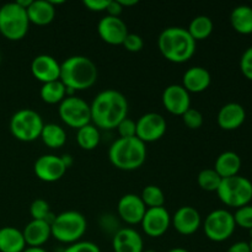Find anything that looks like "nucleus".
I'll return each instance as SVG.
<instances>
[{"label":"nucleus","mask_w":252,"mask_h":252,"mask_svg":"<svg viewBox=\"0 0 252 252\" xmlns=\"http://www.w3.org/2000/svg\"><path fill=\"white\" fill-rule=\"evenodd\" d=\"M91 123L98 129H115L128 117V101L122 93L107 89L94 97L90 103Z\"/></svg>","instance_id":"nucleus-1"},{"label":"nucleus","mask_w":252,"mask_h":252,"mask_svg":"<svg viewBox=\"0 0 252 252\" xmlns=\"http://www.w3.org/2000/svg\"><path fill=\"white\" fill-rule=\"evenodd\" d=\"M158 47L165 59L181 64L194 56L197 44L187 29L172 26L162 30L158 38Z\"/></svg>","instance_id":"nucleus-2"},{"label":"nucleus","mask_w":252,"mask_h":252,"mask_svg":"<svg viewBox=\"0 0 252 252\" xmlns=\"http://www.w3.org/2000/svg\"><path fill=\"white\" fill-rule=\"evenodd\" d=\"M97 66L93 59L85 56H71L61 63L59 80L68 91L88 90L97 80Z\"/></svg>","instance_id":"nucleus-3"},{"label":"nucleus","mask_w":252,"mask_h":252,"mask_svg":"<svg viewBox=\"0 0 252 252\" xmlns=\"http://www.w3.org/2000/svg\"><path fill=\"white\" fill-rule=\"evenodd\" d=\"M108 159L118 170L134 171L147 159V144L137 137L118 138L108 149Z\"/></svg>","instance_id":"nucleus-4"},{"label":"nucleus","mask_w":252,"mask_h":252,"mask_svg":"<svg viewBox=\"0 0 252 252\" xmlns=\"http://www.w3.org/2000/svg\"><path fill=\"white\" fill-rule=\"evenodd\" d=\"M88 229L85 217L76 211H66L54 217L51 223L52 236L59 243L71 244L81 240Z\"/></svg>","instance_id":"nucleus-5"},{"label":"nucleus","mask_w":252,"mask_h":252,"mask_svg":"<svg viewBox=\"0 0 252 252\" xmlns=\"http://www.w3.org/2000/svg\"><path fill=\"white\" fill-rule=\"evenodd\" d=\"M30 20L26 9L16 1L6 2L0 7V33L9 41H20L27 34Z\"/></svg>","instance_id":"nucleus-6"},{"label":"nucleus","mask_w":252,"mask_h":252,"mask_svg":"<svg viewBox=\"0 0 252 252\" xmlns=\"http://www.w3.org/2000/svg\"><path fill=\"white\" fill-rule=\"evenodd\" d=\"M44 123L41 115L32 108H21L10 118L9 128L12 137L24 143L38 139Z\"/></svg>","instance_id":"nucleus-7"},{"label":"nucleus","mask_w":252,"mask_h":252,"mask_svg":"<svg viewBox=\"0 0 252 252\" xmlns=\"http://www.w3.org/2000/svg\"><path fill=\"white\" fill-rule=\"evenodd\" d=\"M217 194L221 203L238 209L252 201V182L241 175L226 177L221 180Z\"/></svg>","instance_id":"nucleus-8"},{"label":"nucleus","mask_w":252,"mask_h":252,"mask_svg":"<svg viewBox=\"0 0 252 252\" xmlns=\"http://www.w3.org/2000/svg\"><path fill=\"white\" fill-rule=\"evenodd\" d=\"M204 234L214 243H223L231 238L236 229L235 220L231 212L228 209H216L211 212L204 219Z\"/></svg>","instance_id":"nucleus-9"},{"label":"nucleus","mask_w":252,"mask_h":252,"mask_svg":"<svg viewBox=\"0 0 252 252\" xmlns=\"http://www.w3.org/2000/svg\"><path fill=\"white\" fill-rule=\"evenodd\" d=\"M58 113L61 120L66 126L75 128V129H79V128L91 123L90 103H88L79 96H66L59 103Z\"/></svg>","instance_id":"nucleus-10"},{"label":"nucleus","mask_w":252,"mask_h":252,"mask_svg":"<svg viewBox=\"0 0 252 252\" xmlns=\"http://www.w3.org/2000/svg\"><path fill=\"white\" fill-rule=\"evenodd\" d=\"M135 125H137L135 137L145 144L161 139L167 129V123L164 116L157 112H148L140 116Z\"/></svg>","instance_id":"nucleus-11"},{"label":"nucleus","mask_w":252,"mask_h":252,"mask_svg":"<svg viewBox=\"0 0 252 252\" xmlns=\"http://www.w3.org/2000/svg\"><path fill=\"white\" fill-rule=\"evenodd\" d=\"M66 165L62 157L53 154H44L34 161L33 171L38 180L43 182H57L65 175Z\"/></svg>","instance_id":"nucleus-12"},{"label":"nucleus","mask_w":252,"mask_h":252,"mask_svg":"<svg viewBox=\"0 0 252 252\" xmlns=\"http://www.w3.org/2000/svg\"><path fill=\"white\" fill-rule=\"evenodd\" d=\"M143 231L150 238H160L169 230L171 225V216L165 207L147 208L140 221Z\"/></svg>","instance_id":"nucleus-13"},{"label":"nucleus","mask_w":252,"mask_h":252,"mask_svg":"<svg viewBox=\"0 0 252 252\" xmlns=\"http://www.w3.org/2000/svg\"><path fill=\"white\" fill-rule=\"evenodd\" d=\"M97 33L100 38L107 44L120 46L123 43L129 32H128L127 25L121 17L106 15L98 21Z\"/></svg>","instance_id":"nucleus-14"},{"label":"nucleus","mask_w":252,"mask_h":252,"mask_svg":"<svg viewBox=\"0 0 252 252\" xmlns=\"http://www.w3.org/2000/svg\"><path fill=\"white\" fill-rule=\"evenodd\" d=\"M161 100L165 110L175 116H182L189 108H191L189 93L179 84L166 86L162 91Z\"/></svg>","instance_id":"nucleus-15"},{"label":"nucleus","mask_w":252,"mask_h":252,"mask_svg":"<svg viewBox=\"0 0 252 252\" xmlns=\"http://www.w3.org/2000/svg\"><path fill=\"white\" fill-rule=\"evenodd\" d=\"M145 212H147V207L138 194H125L121 197L117 203L118 217L129 225L140 224Z\"/></svg>","instance_id":"nucleus-16"},{"label":"nucleus","mask_w":252,"mask_h":252,"mask_svg":"<svg viewBox=\"0 0 252 252\" xmlns=\"http://www.w3.org/2000/svg\"><path fill=\"white\" fill-rule=\"evenodd\" d=\"M31 73L36 80L42 84L59 80L61 78V63L54 57L48 54L36 56L31 62Z\"/></svg>","instance_id":"nucleus-17"},{"label":"nucleus","mask_w":252,"mask_h":252,"mask_svg":"<svg viewBox=\"0 0 252 252\" xmlns=\"http://www.w3.org/2000/svg\"><path fill=\"white\" fill-rule=\"evenodd\" d=\"M171 224L181 235H192L201 226V214L193 207L182 206L171 217Z\"/></svg>","instance_id":"nucleus-18"},{"label":"nucleus","mask_w":252,"mask_h":252,"mask_svg":"<svg viewBox=\"0 0 252 252\" xmlns=\"http://www.w3.org/2000/svg\"><path fill=\"white\" fill-rule=\"evenodd\" d=\"M246 120V111L238 102H228L221 106L217 116L218 126L224 130H235L244 125Z\"/></svg>","instance_id":"nucleus-19"},{"label":"nucleus","mask_w":252,"mask_h":252,"mask_svg":"<svg viewBox=\"0 0 252 252\" xmlns=\"http://www.w3.org/2000/svg\"><path fill=\"white\" fill-rule=\"evenodd\" d=\"M112 248L115 252H143V238L135 229L121 228L113 234Z\"/></svg>","instance_id":"nucleus-20"},{"label":"nucleus","mask_w":252,"mask_h":252,"mask_svg":"<svg viewBox=\"0 0 252 252\" xmlns=\"http://www.w3.org/2000/svg\"><path fill=\"white\" fill-rule=\"evenodd\" d=\"M212 83V76L204 66H191L182 76V86L189 94H199L206 91Z\"/></svg>","instance_id":"nucleus-21"},{"label":"nucleus","mask_w":252,"mask_h":252,"mask_svg":"<svg viewBox=\"0 0 252 252\" xmlns=\"http://www.w3.org/2000/svg\"><path fill=\"white\" fill-rule=\"evenodd\" d=\"M26 246L30 248H42L51 239V224L46 220L32 219L22 230Z\"/></svg>","instance_id":"nucleus-22"},{"label":"nucleus","mask_w":252,"mask_h":252,"mask_svg":"<svg viewBox=\"0 0 252 252\" xmlns=\"http://www.w3.org/2000/svg\"><path fill=\"white\" fill-rule=\"evenodd\" d=\"M30 24L47 26L56 17V6L49 0H32L26 9Z\"/></svg>","instance_id":"nucleus-23"},{"label":"nucleus","mask_w":252,"mask_h":252,"mask_svg":"<svg viewBox=\"0 0 252 252\" xmlns=\"http://www.w3.org/2000/svg\"><path fill=\"white\" fill-rule=\"evenodd\" d=\"M214 170L219 174L221 179L236 176L241 169V158L238 153L226 150L218 155L214 162Z\"/></svg>","instance_id":"nucleus-24"},{"label":"nucleus","mask_w":252,"mask_h":252,"mask_svg":"<svg viewBox=\"0 0 252 252\" xmlns=\"http://www.w3.org/2000/svg\"><path fill=\"white\" fill-rule=\"evenodd\" d=\"M26 248L21 230L15 226L0 228V252H22Z\"/></svg>","instance_id":"nucleus-25"},{"label":"nucleus","mask_w":252,"mask_h":252,"mask_svg":"<svg viewBox=\"0 0 252 252\" xmlns=\"http://www.w3.org/2000/svg\"><path fill=\"white\" fill-rule=\"evenodd\" d=\"M230 24L238 33H252V7L249 5H238L231 10Z\"/></svg>","instance_id":"nucleus-26"},{"label":"nucleus","mask_w":252,"mask_h":252,"mask_svg":"<svg viewBox=\"0 0 252 252\" xmlns=\"http://www.w3.org/2000/svg\"><path fill=\"white\" fill-rule=\"evenodd\" d=\"M39 138L46 147L51 148V149H58L65 144L66 132L63 127L57 123H47L42 128Z\"/></svg>","instance_id":"nucleus-27"},{"label":"nucleus","mask_w":252,"mask_h":252,"mask_svg":"<svg viewBox=\"0 0 252 252\" xmlns=\"http://www.w3.org/2000/svg\"><path fill=\"white\" fill-rule=\"evenodd\" d=\"M39 96L43 102L48 103V105H57L68 96V93H66L65 85L61 80H56L42 84Z\"/></svg>","instance_id":"nucleus-28"},{"label":"nucleus","mask_w":252,"mask_h":252,"mask_svg":"<svg viewBox=\"0 0 252 252\" xmlns=\"http://www.w3.org/2000/svg\"><path fill=\"white\" fill-rule=\"evenodd\" d=\"M214 30L213 20L206 15H198V16L193 17L189 22L187 31L191 34L192 38L194 41H203V39L208 38L212 34Z\"/></svg>","instance_id":"nucleus-29"},{"label":"nucleus","mask_w":252,"mask_h":252,"mask_svg":"<svg viewBox=\"0 0 252 252\" xmlns=\"http://www.w3.org/2000/svg\"><path fill=\"white\" fill-rule=\"evenodd\" d=\"M100 130L93 123H89V125L79 128L76 132V142H78L79 147L88 152L96 149L100 144Z\"/></svg>","instance_id":"nucleus-30"},{"label":"nucleus","mask_w":252,"mask_h":252,"mask_svg":"<svg viewBox=\"0 0 252 252\" xmlns=\"http://www.w3.org/2000/svg\"><path fill=\"white\" fill-rule=\"evenodd\" d=\"M140 198L147 208H159V207H164L165 204L164 191L155 185H149V186L144 187L142 194H140Z\"/></svg>","instance_id":"nucleus-31"},{"label":"nucleus","mask_w":252,"mask_h":252,"mask_svg":"<svg viewBox=\"0 0 252 252\" xmlns=\"http://www.w3.org/2000/svg\"><path fill=\"white\" fill-rule=\"evenodd\" d=\"M221 180L223 179L219 176V174L214 169L201 170L198 176H197L198 186L207 192H217V189L220 186Z\"/></svg>","instance_id":"nucleus-32"},{"label":"nucleus","mask_w":252,"mask_h":252,"mask_svg":"<svg viewBox=\"0 0 252 252\" xmlns=\"http://www.w3.org/2000/svg\"><path fill=\"white\" fill-rule=\"evenodd\" d=\"M30 214L34 220H46L49 224L53 221L54 216L51 212L49 203L43 198H37L30 206Z\"/></svg>","instance_id":"nucleus-33"},{"label":"nucleus","mask_w":252,"mask_h":252,"mask_svg":"<svg viewBox=\"0 0 252 252\" xmlns=\"http://www.w3.org/2000/svg\"><path fill=\"white\" fill-rule=\"evenodd\" d=\"M234 220H235L236 226L251 230L252 229V204H246V206L240 207L235 211Z\"/></svg>","instance_id":"nucleus-34"},{"label":"nucleus","mask_w":252,"mask_h":252,"mask_svg":"<svg viewBox=\"0 0 252 252\" xmlns=\"http://www.w3.org/2000/svg\"><path fill=\"white\" fill-rule=\"evenodd\" d=\"M181 117L185 126H186L187 128H189V129H199V128L203 126V115H202L201 111H198L197 108H189Z\"/></svg>","instance_id":"nucleus-35"},{"label":"nucleus","mask_w":252,"mask_h":252,"mask_svg":"<svg viewBox=\"0 0 252 252\" xmlns=\"http://www.w3.org/2000/svg\"><path fill=\"white\" fill-rule=\"evenodd\" d=\"M122 46L125 47L126 51L132 52V53H137L140 52L144 47V41H143L142 36L137 33H128L126 39L123 41Z\"/></svg>","instance_id":"nucleus-36"},{"label":"nucleus","mask_w":252,"mask_h":252,"mask_svg":"<svg viewBox=\"0 0 252 252\" xmlns=\"http://www.w3.org/2000/svg\"><path fill=\"white\" fill-rule=\"evenodd\" d=\"M118 134L120 138H132L135 137L137 134V125H135V121L130 120V118H125L120 125L117 126Z\"/></svg>","instance_id":"nucleus-37"},{"label":"nucleus","mask_w":252,"mask_h":252,"mask_svg":"<svg viewBox=\"0 0 252 252\" xmlns=\"http://www.w3.org/2000/svg\"><path fill=\"white\" fill-rule=\"evenodd\" d=\"M240 69L244 76L252 81V46L244 51L240 58Z\"/></svg>","instance_id":"nucleus-38"},{"label":"nucleus","mask_w":252,"mask_h":252,"mask_svg":"<svg viewBox=\"0 0 252 252\" xmlns=\"http://www.w3.org/2000/svg\"><path fill=\"white\" fill-rule=\"evenodd\" d=\"M63 252H101V250L95 243L80 240L69 245L68 248L64 249Z\"/></svg>","instance_id":"nucleus-39"},{"label":"nucleus","mask_w":252,"mask_h":252,"mask_svg":"<svg viewBox=\"0 0 252 252\" xmlns=\"http://www.w3.org/2000/svg\"><path fill=\"white\" fill-rule=\"evenodd\" d=\"M110 0H84L83 4L86 9H89L90 11H106L107 9V5Z\"/></svg>","instance_id":"nucleus-40"},{"label":"nucleus","mask_w":252,"mask_h":252,"mask_svg":"<svg viewBox=\"0 0 252 252\" xmlns=\"http://www.w3.org/2000/svg\"><path fill=\"white\" fill-rule=\"evenodd\" d=\"M106 11H107V15H110V16L120 17L121 12L123 11V7H122V5L120 4V1H118V0H110V1H108Z\"/></svg>","instance_id":"nucleus-41"},{"label":"nucleus","mask_w":252,"mask_h":252,"mask_svg":"<svg viewBox=\"0 0 252 252\" xmlns=\"http://www.w3.org/2000/svg\"><path fill=\"white\" fill-rule=\"evenodd\" d=\"M226 252H251L250 245L248 241H236L230 248L226 250Z\"/></svg>","instance_id":"nucleus-42"},{"label":"nucleus","mask_w":252,"mask_h":252,"mask_svg":"<svg viewBox=\"0 0 252 252\" xmlns=\"http://www.w3.org/2000/svg\"><path fill=\"white\" fill-rule=\"evenodd\" d=\"M108 217H110V214H107V216H103L102 219H101V226H102V228L105 225H108V224H110V221H108ZM111 220H113V217H112V219H111ZM113 225H115V226H111V230H112L113 233H116V231L120 230V229H121V228H118L117 221L113 220Z\"/></svg>","instance_id":"nucleus-43"},{"label":"nucleus","mask_w":252,"mask_h":252,"mask_svg":"<svg viewBox=\"0 0 252 252\" xmlns=\"http://www.w3.org/2000/svg\"><path fill=\"white\" fill-rule=\"evenodd\" d=\"M118 1H120V4L122 5L123 9H125V7L134 6V5L138 4L137 0H118Z\"/></svg>","instance_id":"nucleus-44"},{"label":"nucleus","mask_w":252,"mask_h":252,"mask_svg":"<svg viewBox=\"0 0 252 252\" xmlns=\"http://www.w3.org/2000/svg\"><path fill=\"white\" fill-rule=\"evenodd\" d=\"M22 252H47V251L44 250L43 248H30V246H27V248Z\"/></svg>","instance_id":"nucleus-45"},{"label":"nucleus","mask_w":252,"mask_h":252,"mask_svg":"<svg viewBox=\"0 0 252 252\" xmlns=\"http://www.w3.org/2000/svg\"><path fill=\"white\" fill-rule=\"evenodd\" d=\"M167 252H189L186 250V249H184V248H174V249H171V250H169Z\"/></svg>","instance_id":"nucleus-46"},{"label":"nucleus","mask_w":252,"mask_h":252,"mask_svg":"<svg viewBox=\"0 0 252 252\" xmlns=\"http://www.w3.org/2000/svg\"><path fill=\"white\" fill-rule=\"evenodd\" d=\"M249 245H250V251L252 252V239H251V241H250V243H249Z\"/></svg>","instance_id":"nucleus-47"},{"label":"nucleus","mask_w":252,"mask_h":252,"mask_svg":"<svg viewBox=\"0 0 252 252\" xmlns=\"http://www.w3.org/2000/svg\"><path fill=\"white\" fill-rule=\"evenodd\" d=\"M143 252H157V251H154V250H145V251H143Z\"/></svg>","instance_id":"nucleus-48"},{"label":"nucleus","mask_w":252,"mask_h":252,"mask_svg":"<svg viewBox=\"0 0 252 252\" xmlns=\"http://www.w3.org/2000/svg\"><path fill=\"white\" fill-rule=\"evenodd\" d=\"M0 59H1V56H0Z\"/></svg>","instance_id":"nucleus-49"}]
</instances>
